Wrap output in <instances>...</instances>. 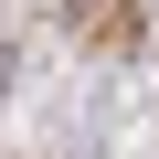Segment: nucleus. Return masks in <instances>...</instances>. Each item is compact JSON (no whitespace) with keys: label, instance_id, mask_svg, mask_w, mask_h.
<instances>
[{"label":"nucleus","instance_id":"1","mask_svg":"<svg viewBox=\"0 0 159 159\" xmlns=\"http://www.w3.org/2000/svg\"><path fill=\"white\" fill-rule=\"evenodd\" d=\"M0 96H11V53H0Z\"/></svg>","mask_w":159,"mask_h":159}]
</instances>
